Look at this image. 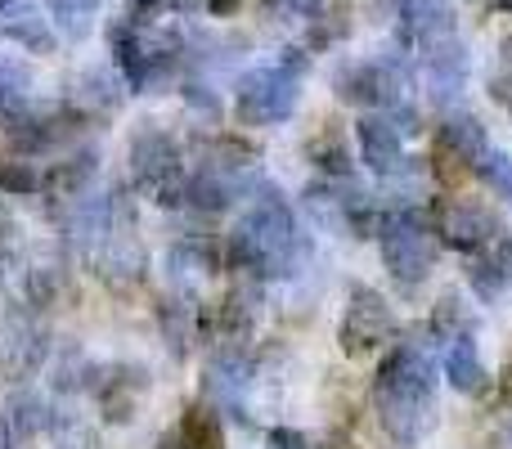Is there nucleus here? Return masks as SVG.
<instances>
[{
	"mask_svg": "<svg viewBox=\"0 0 512 449\" xmlns=\"http://www.w3.org/2000/svg\"><path fill=\"white\" fill-rule=\"evenodd\" d=\"M477 176L486 180V189L495 198H504V203H512V158L499 149H486V158L477 162Z\"/></svg>",
	"mask_w": 512,
	"mask_h": 449,
	"instance_id": "obj_25",
	"label": "nucleus"
},
{
	"mask_svg": "<svg viewBox=\"0 0 512 449\" xmlns=\"http://www.w3.org/2000/svg\"><path fill=\"white\" fill-rule=\"evenodd\" d=\"M427 221H432L441 247H454V252H490L499 243V221L486 212L481 203H468V198H432L427 203Z\"/></svg>",
	"mask_w": 512,
	"mask_h": 449,
	"instance_id": "obj_9",
	"label": "nucleus"
},
{
	"mask_svg": "<svg viewBox=\"0 0 512 449\" xmlns=\"http://www.w3.org/2000/svg\"><path fill=\"white\" fill-rule=\"evenodd\" d=\"M396 337H400V319H396V310L387 306V297H382L378 288H369V283H355V288L346 292V315H342V328H337L342 351L351 355V360H364V355L391 346Z\"/></svg>",
	"mask_w": 512,
	"mask_h": 449,
	"instance_id": "obj_7",
	"label": "nucleus"
},
{
	"mask_svg": "<svg viewBox=\"0 0 512 449\" xmlns=\"http://www.w3.org/2000/svg\"><path fill=\"white\" fill-rule=\"evenodd\" d=\"M427 333H432L436 342L450 346L454 337L477 333V315H472V306L459 297V292H445V297L432 306V324H427Z\"/></svg>",
	"mask_w": 512,
	"mask_h": 449,
	"instance_id": "obj_18",
	"label": "nucleus"
},
{
	"mask_svg": "<svg viewBox=\"0 0 512 449\" xmlns=\"http://www.w3.org/2000/svg\"><path fill=\"white\" fill-rule=\"evenodd\" d=\"M499 445H504V449H512V418L504 423V432H499Z\"/></svg>",
	"mask_w": 512,
	"mask_h": 449,
	"instance_id": "obj_33",
	"label": "nucleus"
},
{
	"mask_svg": "<svg viewBox=\"0 0 512 449\" xmlns=\"http://www.w3.org/2000/svg\"><path fill=\"white\" fill-rule=\"evenodd\" d=\"M468 279H472V288H477L481 297H486V301H495L499 292L508 288L512 270H508V265H504V261H499V256H495V247H490V252H477V261H472Z\"/></svg>",
	"mask_w": 512,
	"mask_h": 449,
	"instance_id": "obj_24",
	"label": "nucleus"
},
{
	"mask_svg": "<svg viewBox=\"0 0 512 449\" xmlns=\"http://www.w3.org/2000/svg\"><path fill=\"white\" fill-rule=\"evenodd\" d=\"M301 256H306V243H301L292 207L283 203L279 189L256 180L239 225L225 238V261L239 274H248V279L265 283V279H288V274H297Z\"/></svg>",
	"mask_w": 512,
	"mask_h": 449,
	"instance_id": "obj_2",
	"label": "nucleus"
},
{
	"mask_svg": "<svg viewBox=\"0 0 512 449\" xmlns=\"http://www.w3.org/2000/svg\"><path fill=\"white\" fill-rule=\"evenodd\" d=\"M0 32L9 36V41H18V45H27L32 54H45L54 45V32H50V18L41 14V9H32V5H9L5 9V18H0Z\"/></svg>",
	"mask_w": 512,
	"mask_h": 449,
	"instance_id": "obj_17",
	"label": "nucleus"
},
{
	"mask_svg": "<svg viewBox=\"0 0 512 449\" xmlns=\"http://www.w3.org/2000/svg\"><path fill=\"white\" fill-rule=\"evenodd\" d=\"M270 449H310V445H306V436L292 432V427H274V432H270Z\"/></svg>",
	"mask_w": 512,
	"mask_h": 449,
	"instance_id": "obj_29",
	"label": "nucleus"
},
{
	"mask_svg": "<svg viewBox=\"0 0 512 449\" xmlns=\"http://www.w3.org/2000/svg\"><path fill=\"white\" fill-rule=\"evenodd\" d=\"M418 63H423V81H427V95H432V104L441 108H454L463 99V86H468V45L459 41V32H445L436 36V41L418 45Z\"/></svg>",
	"mask_w": 512,
	"mask_h": 449,
	"instance_id": "obj_10",
	"label": "nucleus"
},
{
	"mask_svg": "<svg viewBox=\"0 0 512 449\" xmlns=\"http://www.w3.org/2000/svg\"><path fill=\"white\" fill-rule=\"evenodd\" d=\"M301 72H306V54L283 50L274 63L248 68L234 86V117L243 126H279L297 113L301 95Z\"/></svg>",
	"mask_w": 512,
	"mask_h": 449,
	"instance_id": "obj_3",
	"label": "nucleus"
},
{
	"mask_svg": "<svg viewBox=\"0 0 512 449\" xmlns=\"http://www.w3.org/2000/svg\"><path fill=\"white\" fill-rule=\"evenodd\" d=\"M23 301L32 310H45L59 301V270L50 261H32L23 270Z\"/></svg>",
	"mask_w": 512,
	"mask_h": 449,
	"instance_id": "obj_22",
	"label": "nucleus"
},
{
	"mask_svg": "<svg viewBox=\"0 0 512 449\" xmlns=\"http://www.w3.org/2000/svg\"><path fill=\"white\" fill-rule=\"evenodd\" d=\"M9 5H14V0H0V9H9Z\"/></svg>",
	"mask_w": 512,
	"mask_h": 449,
	"instance_id": "obj_34",
	"label": "nucleus"
},
{
	"mask_svg": "<svg viewBox=\"0 0 512 449\" xmlns=\"http://www.w3.org/2000/svg\"><path fill=\"white\" fill-rule=\"evenodd\" d=\"M158 449H185V445H180V436L171 432V436H162V441H158Z\"/></svg>",
	"mask_w": 512,
	"mask_h": 449,
	"instance_id": "obj_31",
	"label": "nucleus"
},
{
	"mask_svg": "<svg viewBox=\"0 0 512 449\" xmlns=\"http://www.w3.org/2000/svg\"><path fill=\"white\" fill-rule=\"evenodd\" d=\"M355 144H360V162L382 180H396L405 171V135L387 113H364L355 122Z\"/></svg>",
	"mask_w": 512,
	"mask_h": 449,
	"instance_id": "obj_12",
	"label": "nucleus"
},
{
	"mask_svg": "<svg viewBox=\"0 0 512 449\" xmlns=\"http://www.w3.org/2000/svg\"><path fill=\"white\" fill-rule=\"evenodd\" d=\"M189 9H194V0H131L126 18H135V23H167L171 14H189Z\"/></svg>",
	"mask_w": 512,
	"mask_h": 449,
	"instance_id": "obj_26",
	"label": "nucleus"
},
{
	"mask_svg": "<svg viewBox=\"0 0 512 449\" xmlns=\"http://www.w3.org/2000/svg\"><path fill=\"white\" fill-rule=\"evenodd\" d=\"M490 99H499V108L512 113V63H504V68L490 77Z\"/></svg>",
	"mask_w": 512,
	"mask_h": 449,
	"instance_id": "obj_28",
	"label": "nucleus"
},
{
	"mask_svg": "<svg viewBox=\"0 0 512 449\" xmlns=\"http://www.w3.org/2000/svg\"><path fill=\"white\" fill-rule=\"evenodd\" d=\"M95 405L104 423H131L140 414L144 396H149V373L140 364H108L95 373Z\"/></svg>",
	"mask_w": 512,
	"mask_h": 449,
	"instance_id": "obj_11",
	"label": "nucleus"
},
{
	"mask_svg": "<svg viewBox=\"0 0 512 449\" xmlns=\"http://www.w3.org/2000/svg\"><path fill=\"white\" fill-rule=\"evenodd\" d=\"M0 449H14V441H9V427H5V414H0Z\"/></svg>",
	"mask_w": 512,
	"mask_h": 449,
	"instance_id": "obj_32",
	"label": "nucleus"
},
{
	"mask_svg": "<svg viewBox=\"0 0 512 449\" xmlns=\"http://www.w3.org/2000/svg\"><path fill=\"white\" fill-rule=\"evenodd\" d=\"M436 149L450 153L459 167L477 171V162L486 158V149H490L486 126H481L472 113H454V108H445V122H441V140H436Z\"/></svg>",
	"mask_w": 512,
	"mask_h": 449,
	"instance_id": "obj_13",
	"label": "nucleus"
},
{
	"mask_svg": "<svg viewBox=\"0 0 512 449\" xmlns=\"http://www.w3.org/2000/svg\"><path fill=\"white\" fill-rule=\"evenodd\" d=\"M131 180L149 203L158 207H185L189 185V158L162 126H140L131 135Z\"/></svg>",
	"mask_w": 512,
	"mask_h": 449,
	"instance_id": "obj_5",
	"label": "nucleus"
},
{
	"mask_svg": "<svg viewBox=\"0 0 512 449\" xmlns=\"http://www.w3.org/2000/svg\"><path fill=\"white\" fill-rule=\"evenodd\" d=\"M337 99L355 108H369V113H391V108H405L409 95H414V68L409 59L396 54H378V59H360L337 68L333 77Z\"/></svg>",
	"mask_w": 512,
	"mask_h": 449,
	"instance_id": "obj_6",
	"label": "nucleus"
},
{
	"mask_svg": "<svg viewBox=\"0 0 512 449\" xmlns=\"http://www.w3.org/2000/svg\"><path fill=\"white\" fill-rule=\"evenodd\" d=\"M54 449H99V441L86 423H59L54 427Z\"/></svg>",
	"mask_w": 512,
	"mask_h": 449,
	"instance_id": "obj_27",
	"label": "nucleus"
},
{
	"mask_svg": "<svg viewBox=\"0 0 512 449\" xmlns=\"http://www.w3.org/2000/svg\"><path fill=\"white\" fill-rule=\"evenodd\" d=\"M5 427H9V441L14 445H27L36 441L41 432H50L54 418H50V405H45L36 391H14L5 405Z\"/></svg>",
	"mask_w": 512,
	"mask_h": 449,
	"instance_id": "obj_16",
	"label": "nucleus"
},
{
	"mask_svg": "<svg viewBox=\"0 0 512 449\" xmlns=\"http://www.w3.org/2000/svg\"><path fill=\"white\" fill-rule=\"evenodd\" d=\"M310 162H315L328 180H346V176H351V153H346V144H342V135H337V131H324L315 144H310Z\"/></svg>",
	"mask_w": 512,
	"mask_h": 449,
	"instance_id": "obj_23",
	"label": "nucleus"
},
{
	"mask_svg": "<svg viewBox=\"0 0 512 449\" xmlns=\"http://www.w3.org/2000/svg\"><path fill=\"white\" fill-rule=\"evenodd\" d=\"M378 243H382V265H387V274L400 288H418L432 274L436 256H441V238L427 221V207L418 212L414 203H391L382 212Z\"/></svg>",
	"mask_w": 512,
	"mask_h": 449,
	"instance_id": "obj_4",
	"label": "nucleus"
},
{
	"mask_svg": "<svg viewBox=\"0 0 512 449\" xmlns=\"http://www.w3.org/2000/svg\"><path fill=\"white\" fill-rule=\"evenodd\" d=\"M180 445L185 449H225V427H221V414L212 405H189L185 418L176 427Z\"/></svg>",
	"mask_w": 512,
	"mask_h": 449,
	"instance_id": "obj_19",
	"label": "nucleus"
},
{
	"mask_svg": "<svg viewBox=\"0 0 512 449\" xmlns=\"http://www.w3.org/2000/svg\"><path fill=\"white\" fill-rule=\"evenodd\" d=\"M203 5H207V9H212V14H216V18H230V14H234V9H239V0H203Z\"/></svg>",
	"mask_w": 512,
	"mask_h": 449,
	"instance_id": "obj_30",
	"label": "nucleus"
},
{
	"mask_svg": "<svg viewBox=\"0 0 512 449\" xmlns=\"http://www.w3.org/2000/svg\"><path fill=\"white\" fill-rule=\"evenodd\" d=\"M95 171H99L95 149H90V153H72V158H63V162H50V171H45V185H41V194L59 198V203H72V198H81V194H86V189H90V180H95Z\"/></svg>",
	"mask_w": 512,
	"mask_h": 449,
	"instance_id": "obj_15",
	"label": "nucleus"
},
{
	"mask_svg": "<svg viewBox=\"0 0 512 449\" xmlns=\"http://www.w3.org/2000/svg\"><path fill=\"white\" fill-rule=\"evenodd\" d=\"M95 14L99 0H50V23H59V32L72 36V41H81L95 27Z\"/></svg>",
	"mask_w": 512,
	"mask_h": 449,
	"instance_id": "obj_20",
	"label": "nucleus"
},
{
	"mask_svg": "<svg viewBox=\"0 0 512 449\" xmlns=\"http://www.w3.org/2000/svg\"><path fill=\"white\" fill-rule=\"evenodd\" d=\"M445 378H450V387L459 391V396H481V391L490 387V373L477 351V333L454 337V342L445 346Z\"/></svg>",
	"mask_w": 512,
	"mask_h": 449,
	"instance_id": "obj_14",
	"label": "nucleus"
},
{
	"mask_svg": "<svg viewBox=\"0 0 512 449\" xmlns=\"http://www.w3.org/2000/svg\"><path fill=\"white\" fill-rule=\"evenodd\" d=\"M45 360H50V333L36 319V310H9L0 319V382L23 387L45 369Z\"/></svg>",
	"mask_w": 512,
	"mask_h": 449,
	"instance_id": "obj_8",
	"label": "nucleus"
},
{
	"mask_svg": "<svg viewBox=\"0 0 512 449\" xmlns=\"http://www.w3.org/2000/svg\"><path fill=\"white\" fill-rule=\"evenodd\" d=\"M41 185H45V171L32 158H0V194L27 198V194H41Z\"/></svg>",
	"mask_w": 512,
	"mask_h": 449,
	"instance_id": "obj_21",
	"label": "nucleus"
},
{
	"mask_svg": "<svg viewBox=\"0 0 512 449\" xmlns=\"http://www.w3.org/2000/svg\"><path fill=\"white\" fill-rule=\"evenodd\" d=\"M436 355L427 342H391L373 378V409L396 449H418L436 427Z\"/></svg>",
	"mask_w": 512,
	"mask_h": 449,
	"instance_id": "obj_1",
	"label": "nucleus"
}]
</instances>
